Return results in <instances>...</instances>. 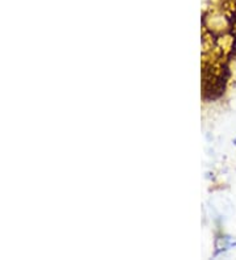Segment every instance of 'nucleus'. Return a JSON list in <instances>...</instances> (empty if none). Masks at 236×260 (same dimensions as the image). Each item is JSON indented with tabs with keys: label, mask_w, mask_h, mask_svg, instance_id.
I'll list each match as a JSON object with an SVG mask.
<instances>
[]
</instances>
